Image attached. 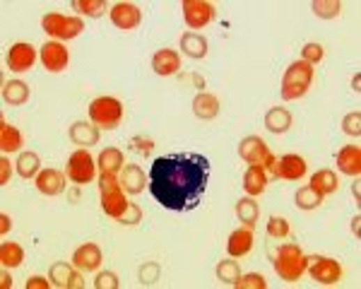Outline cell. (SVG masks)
<instances>
[{"mask_svg":"<svg viewBox=\"0 0 361 289\" xmlns=\"http://www.w3.org/2000/svg\"><path fill=\"white\" fill-rule=\"evenodd\" d=\"M210 162L198 152H171L157 157L150 169V191L167 210L190 212L203 202Z\"/></svg>","mask_w":361,"mask_h":289,"instance_id":"6da1fadb","label":"cell"},{"mask_svg":"<svg viewBox=\"0 0 361 289\" xmlns=\"http://www.w3.org/2000/svg\"><path fill=\"white\" fill-rule=\"evenodd\" d=\"M306 265H309V255L301 251L299 244H282L277 249V255H275V272L277 277H282L284 282H296L301 280V275L306 272Z\"/></svg>","mask_w":361,"mask_h":289,"instance_id":"7a4b0ae2","label":"cell"},{"mask_svg":"<svg viewBox=\"0 0 361 289\" xmlns=\"http://www.w3.org/2000/svg\"><path fill=\"white\" fill-rule=\"evenodd\" d=\"M99 195H102V210L111 219H118L128 207L125 191L116 174H99Z\"/></svg>","mask_w":361,"mask_h":289,"instance_id":"3957f363","label":"cell"},{"mask_svg":"<svg viewBox=\"0 0 361 289\" xmlns=\"http://www.w3.org/2000/svg\"><path fill=\"white\" fill-rule=\"evenodd\" d=\"M311 82H313V66H309L306 61L291 63L282 77V99L284 101L301 99L311 89Z\"/></svg>","mask_w":361,"mask_h":289,"instance_id":"277c9868","label":"cell"},{"mask_svg":"<svg viewBox=\"0 0 361 289\" xmlns=\"http://www.w3.org/2000/svg\"><path fill=\"white\" fill-rule=\"evenodd\" d=\"M89 121L104 131H114L123 121V104L116 96H97L89 104Z\"/></svg>","mask_w":361,"mask_h":289,"instance_id":"5b68a950","label":"cell"},{"mask_svg":"<svg viewBox=\"0 0 361 289\" xmlns=\"http://www.w3.org/2000/svg\"><path fill=\"white\" fill-rule=\"evenodd\" d=\"M41 27H44L46 34L53 36L56 41H70L82 34L84 22L79 17H68V15H61V13H49V15H44V20H41Z\"/></svg>","mask_w":361,"mask_h":289,"instance_id":"8992f818","label":"cell"},{"mask_svg":"<svg viewBox=\"0 0 361 289\" xmlns=\"http://www.w3.org/2000/svg\"><path fill=\"white\" fill-rule=\"evenodd\" d=\"M238 157H241L246 164L263 167L265 171H270L275 167V162H277V157L270 152V147L265 144V140L263 138H258V135H248V138H243V140L238 142Z\"/></svg>","mask_w":361,"mask_h":289,"instance_id":"52a82bcc","label":"cell"},{"mask_svg":"<svg viewBox=\"0 0 361 289\" xmlns=\"http://www.w3.org/2000/svg\"><path fill=\"white\" fill-rule=\"evenodd\" d=\"M66 174L72 184L77 186H87L94 181L97 176V159L87 152V149H77L68 157V164H66Z\"/></svg>","mask_w":361,"mask_h":289,"instance_id":"ba28073f","label":"cell"},{"mask_svg":"<svg viewBox=\"0 0 361 289\" xmlns=\"http://www.w3.org/2000/svg\"><path fill=\"white\" fill-rule=\"evenodd\" d=\"M306 272L311 275V280H316L318 285H337L342 280V265L335 258H328V255H309V265Z\"/></svg>","mask_w":361,"mask_h":289,"instance_id":"9c48e42d","label":"cell"},{"mask_svg":"<svg viewBox=\"0 0 361 289\" xmlns=\"http://www.w3.org/2000/svg\"><path fill=\"white\" fill-rule=\"evenodd\" d=\"M180 10H183V20L190 29H203L215 20V5L207 0H183Z\"/></svg>","mask_w":361,"mask_h":289,"instance_id":"30bf717a","label":"cell"},{"mask_svg":"<svg viewBox=\"0 0 361 289\" xmlns=\"http://www.w3.org/2000/svg\"><path fill=\"white\" fill-rule=\"evenodd\" d=\"M270 174L275 179H284V181H299L306 176V159L299 154H284L275 162V167L270 169Z\"/></svg>","mask_w":361,"mask_h":289,"instance_id":"8fae6325","label":"cell"},{"mask_svg":"<svg viewBox=\"0 0 361 289\" xmlns=\"http://www.w3.org/2000/svg\"><path fill=\"white\" fill-rule=\"evenodd\" d=\"M41 63L49 73H63L70 63V53L61 41H46L41 46Z\"/></svg>","mask_w":361,"mask_h":289,"instance_id":"7c38bea8","label":"cell"},{"mask_svg":"<svg viewBox=\"0 0 361 289\" xmlns=\"http://www.w3.org/2000/svg\"><path fill=\"white\" fill-rule=\"evenodd\" d=\"M109 15H111V22H114L116 29H123V31H132L142 22L140 8L132 3H116Z\"/></svg>","mask_w":361,"mask_h":289,"instance_id":"4fadbf2b","label":"cell"},{"mask_svg":"<svg viewBox=\"0 0 361 289\" xmlns=\"http://www.w3.org/2000/svg\"><path fill=\"white\" fill-rule=\"evenodd\" d=\"M8 71L13 73H26L31 66L36 63V48L31 44H24V41H20V44L10 46L8 51Z\"/></svg>","mask_w":361,"mask_h":289,"instance_id":"5bb4252c","label":"cell"},{"mask_svg":"<svg viewBox=\"0 0 361 289\" xmlns=\"http://www.w3.org/2000/svg\"><path fill=\"white\" fill-rule=\"evenodd\" d=\"M104 255H102V249H99L97 244H82L79 249L72 253V265L77 267V270L82 272H94L99 270V265H102Z\"/></svg>","mask_w":361,"mask_h":289,"instance_id":"9a60e30c","label":"cell"},{"mask_svg":"<svg viewBox=\"0 0 361 289\" xmlns=\"http://www.w3.org/2000/svg\"><path fill=\"white\" fill-rule=\"evenodd\" d=\"M49 280L53 287H61V289H79L84 287L82 277L75 272V265H68V263H53L49 270Z\"/></svg>","mask_w":361,"mask_h":289,"instance_id":"2e32d148","label":"cell"},{"mask_svg":"<svg viewBox=\"0 0 361 289\" xmlns=\"http://www.w3.org/2000/svg\"><path fill=\"white\" fill-rule=\"evenodd\" d=\"M36 191L41 193V195H61L63 191H66V176L61 174L58 169H41L39 176H36Z\"/></svg>","mask_w":361,"mask_h":289,"instance_id":"e0dca14e","label":"cell"},{"mask_svg":"<svg viewBox=\"0 0 361 289\" xmlns=\"http://www.w3.org/2000/svg\"><path fill=\"white\" fill-rule=\"evenodd\" d=\"M152 71L162 77H169V75H176L180 71V56L174 48H162L152 56Z\"/></svg>","mask_w":361,"mask_h":289,"instance_id":"ac0fdd59","label":"cell"},{"mask_svg":"<svg viewBox=\"0 0 361 289\" xmlns=\"http://www.w3.org/2000/svg\"><path fill=\"white\" fill-rule=\"evenodd\" d=\"M68 135H70L72 144H77L79 149H87V147H92V144L99 142V128L94 126V123L77 121V123H72L70 126Z\"/></svg>","mask_w":361,"mask_h":289,"instance_id":"d6986e66","label":"cell"},{"mask_svg":"<svg viewBox=\"0 0 361 289\" xmlns=\"http://www.w3.org/2000/svg\"><path fill=\"white\" fill-rule=\"evenodd\" d=\"M337 169L347 176H359L361 174V149L357 144H347L337 152Z\"/></svg>","mask_w":361,"mask_h":289,"instance_id":"ffe728a7","label":"cell"},{"mask_svg":"<svg viewBox=\"0 0 361 289\" xmlns=\"http://www.w3.org/2000/svg\"><path fill=\"white\" fill-rule=\"evenodd\" d=\"M253 249V232L248 227L243 229H236V232H231L229 241H226V251H229L231 258H243V255H248Z\"/></svg>","mask_w":361,"mask_h":289,"instance_id":"44dd1931","label":"cell"},{"mask_svg":"<svg viewBox=\"0 0 361 289\" xmlns=\"http://www.w3.org/2000/svg\"><path fill=\"white\" fill-rule=\"evenodd\" d=\"M193 114L200 121H212L220 116V99L210 92H198L193 99Z\"/></svg>","mask_w":361,"mask_h":289,"instance_id":"7402d4cb","label":"cell"},{"mask_svg":"<svg viewBox=\"0 0 361 289\" xmlns=\"http://www.w3.org/2000/svg\"><path fill=\"white\" fill-rule=\"evenodd\" d=\"M118 181H121V186H123V191L130 193V195H137V193H142V188L147 186L145 171L137 167V164H125L123 174L118 176Z\"/></svg>","mask_w":361,"mask_h":289,"instance_id":"603a6c76","label":"cell"},{"mask_svg":"<svg viewBox=\"0 0 361 289\" xmlns=\"http://www.w3.org/2000/svg\"><path fill=\"white\" fill-rule=\"evenodd\" d=\"M265 188H268V171L263 167L251 164V167L246 169V174H243V191L251 198H256L260 193H265Z\"/></svg>","mask_w":361,"mask_h":289,"instance_id":"cb8c5ba5","label":"cell"},{"mask_svg":"<svg viewBox=\"0 0 361 289\" xmlns=\"http://www.w3.org/2000/svg\"><path fill=\"white\" fill-rule=\"evenodd\" d=\"M291 123H294V119H291V114L286 109H282V106H275V109H270L268 114H265V128H268L270 133H275V135L286 133L291 128Z\"/></svg>","mask_w":361,"mask_h":289,"instance_id":"d4e9b609","label":"cell"},{"mask_svg":"<svg viewBox=\"0 0 361 289\" xmlns=\"http://www.w3.org/2000/svg\"><path fill=\"white\" fill-rule=\"evenodd\" d=\"M29 94H31L29 84L22 82V80H8V82L3 84V99H5V104H10V106L26 104Z\"/></svg>","mask_w":361,"mask_h":289,"instance_id":"484cf974","label":"cell"},{"mask_svg":"<svg viewBox=\"0 0 361 289\" xmlns=\"http://www.w3.org/2000/svg\"><path fill=\"white\" fill-rule=\"evenodd\" d=\"M125 159H123V152H121L118 147H106L102 149V154L97 157V167L102 174H116L118 176V171L123 169Z\"/></svg>","mask_w":361,"mask_h":289,"instance_id":"4316f807","label":"cell"},{"mask_svg":"<svg viewBox=\"0 0 361 289\" xmlns=\"http://www.w3.org/2000/svg\"><path fill=\"white\" fill-rule=\"evenodd\" d=\"M180 51L190 58H205L207 56V39L198 31H185L180 36Z\"/></svg>","mask_w":361,"mask_h":289,"instance_id":"83f0119b","label":"cell"},{"mask_svg":"<svg viewBox=\"0 0 361 289\" xmlns=\"http://www.w3.org/2000/svg\"><path fill=\"white\" fill-rule=\"evenodd\" d=\"M311 188L316 193H321L323 198L330 195V193H335L339 188V181H337L335 171H330V169L316 171V174L311 176Z\"/></svg>","mask_w":361,"mask_h":289,"instance_id":"f1b7e54d","label":"cell"},{"mask_svg":"<svg viewBox=\"0 0 361 289\" xmlns=\"http://www.w3.org/2000/svg\"><path fill=\"white\" fill-rule=\"evenodd\" d=\"M20 147H22V133L15 126H10L8 121H0V149H3V154L17 152Z\"/></svg>","mask_w":361,"mask_h":289,"instance_id":"f546056e","label":"cell"},{"mask_svg":"<svg viewBox=\"0 0 361 289\" xmlns=\"http://www.w3.org/2000/svg\"><path fill=\"white\" fill-rule=\"evenodd\" d=\"M236 215H238V222H243V227L253 229L258 224V217H260V207L258 202L253 200L251 195L248 198H241L236 202Z\"/></svg>","mask_w":361,"mask_h":289,"instance_id":"4dcf8cb0","label":"cell"},{"mask_svg":"<svg viewBox=\"0 0 361 289\" xmlns=\"http://www.w3.org/2000/svg\"><path fill=\"white\" fill-rule=\"evenodd\" d=\"M41 171V159L36 152H22L17 159V174L22 179H36Z\"/></svg>","mask_w":361,"mask_h":289,"instance_id":"1f68e13d","label":"cell"},{"mask_svg":"<svg viewBox=\"0 0 361 289\" xmlns=\"http://www.w3.org/2000/svg\"><path fill=\"white\" fill-rule=\"evenodd\" d=\"M22 260H24V249L20 244L5 241L0 246V263H3V267H17L22 265Z\"/></svg>","mask_w":361,"mask_h":289,"instance_id":"d6a6232c","label":"cell"},{"mask_svg":"<svg viewBox=\"0 0 361 289\" xmlns=\"http://www.w3.org/2000/svg\"><path fill=\"white\" fill-rule=\"evenodd\" d=\"M294 202H296V207H301V210H316V207L323 205V195L313 191L311 186H304V188L296 191Z\"/></svg>","mask_w":361,"mask_h":289,"instance_id":"836d02e7","label":"cell"},{"mask_svg":"<svg viewBox=\"0 0 361 289\" xmlns=\"http://www.w3.org/2000/svg\"><path fill=\"white\" fill-rule=\"evenodd\" d=\"M72 10H77L79 15H87V17H102L106 3L104 0H72Z\"/></svg>","mask_w":361,"mask_h":289,"instance_id":"e575fe53","label":"cell"},{"mask_svg":"<svg viewBox=\"0 0 361 289\" xmlns=\"http://www.w3.org/2000/svg\"><path fill=\"white\" fill-rule=\"evenodd\" d=\"M217 277H220V282H224V285H233V282L241 277L238 263L236 260H231V258L220 260V265H217Z\"/></svg>","mask_w":361,"mask_h":289,"instance_id":"d590c367","label":"cell"},{"mask_svg":"<svg viewBox=\"0 0 361 289\" xmlns=\"http://www.w3.org/2000/svg\"><path fill=\"white\" fill-rule=\"evenodd\" d=\"M313 13L318 15V17L323 20H332L339 15V10H342V5L337 3V0H316V3L311 5Z\"/></svg>","mask_w":361,"mask_h":289,"instance_id":"8d00e7d4","label":"cell"},{"mask_svg":"<svg viewBox=\"0 0 361 289\" xmlns=\"http://www.w3.org/2000/svg\"><path fill=\"white\" fill-rule=\"evenodd\" d=\"M289 222H286L284 217H270V222H268V237L270 239H277V241H282L289 237Z\"/></svg>","mask_w":361,"mask_h":289,"instance_id":"74e56055","label":"cell"},{"mask_svg":"<svg viewBox=\"0 0 361 289\" xmlns=\"http://www.w3.org/2000/svg\"><path fill=\"white\" fill-rule=\"evenodd\" d=\"M233 287L236 289H265L268 287V280H265L263 275H258V272H251V275H241L236 282H233Z\"/></svg>","mask_w":361,"mask_h":289,"instance_id":"f35d334b","label":"cell"},{"mask_svg":"<svg viewBox=\"0 0 361 289\" xmlns=\"http://www.w3.org/2000/svg\"><path fill=\"white\" fill-rule=\"evenodd\" d=\"M323 56H325V51H323L321 44H306L304 48H301V61H306L313 68L323 61Z\"/></svg>","mask_w":361,"mask_h":289,"instance_id":"ab89813d","label":"cell"},{"mask_svg":"<svg viewBox=\"0 0 361 289\" xmlns=\"http://www.w3.org/2000/svg\"><path fill=\"white\" fill-rule=\"evenodd\" d=\"M159 275H162V267H159L155 260H150V263L140 267V285H155Z\"/></svg>","mask_w":361,"mask_h":289,"instance_id":"60d3db41","label":"cell"},{"mask_svg":"<svg viewBox=\"0 0 361 289\" xmlns=\"http://www.w3.org/2000/svg\"><path fill=\"white\" fill-rule=\"evenodd\" d=\"M342 131L352 138H359L361 135V114L359 111H352L342 119Z\"/></svg>","mask_w":361,"mask_h":289,"instance_id":"b9f144b4","label":"cell"},{"mask_svg":"<svg viewBox=\"0 0 361 289\" xmlns=\"http://www.w3.org/2000/svg\"><path fill=\"white\" fill-rule=\"evenodd\" d=\"M118 287H121V282H118V277H116V272L104 270L94 277V289H118Z\"/></svg>","mask_w":361,"mask_h":289,"instance_id":"7bdbcfd3","label":"cell"},{"mask_svg":"<svg viewBox=\"0 0 361 289\" xmlns=\"http://www.w3.org/2000/svg\"><path fill=\"white\" fill-rule=\"evenodd\" d=\"M116 222H121V224H140L142 222V210L135 205V202H128L125 212L118 219H116Z\"/></svg>","mask_w":361,"mask_h":289,"instance_id":"ee69618b","label":"cell"},{"mask_svg":"<svg viewBox=\"0 0 361 289\" xmlns=\"http://www.w3.org/2000/svg\"><path fill=\"white\" fill-rule=\"evenodd\" d=\"M130 144H132V149H137V152H142V154H150V152H152V147H155V142L147 140V138H140V135L132 138Z\"/></svg>","mask_w":361,"mask_h":289,"instance_id":"f6af8a7d","label":"cell"},{"mask_svg":"<svg viewBox=\"0 0 361 289\" xmlns=\"http://www.w3.org/2000/svg\"><path fill=\"white\" fill-rule=\"evenodd\" d=\"M10 159H8V154H5L3 159H0V184H10V174H13V167H10Z\"/></svg>","mask_w":361,"mask_h":289,"instance_id":"bcb514c9","label":"cell"},{"mask_svg":"<svg viewBox=\"0 0 361 289\" xmlns=\"http://www.w3.org/2000/svg\"><path fill=\"white\" fill-rule=\"evenodd\" d=\"M26 289H49L51 287V280H46V277H39V275H34V277H29L26 280Z\"/></svg>","mask_w":361,"mask_h":289,"instance_id":"7dc6e473","label":"cell"},{"mask_svg":"<svg viewBox=\"0 0 361 289\" xmlns=\"http://www.w3.org/2000/svg\"><path fill=\"white\" fill-rule=\"evenodd\" d=\"M10 229H13V219H10L8 215H0V234L5 237V234H8Z\"/></svg>","mask_w":361,"mask_h":289,"instance_id":"c3c4849f","label":"cell"},{"mask_svg":"<svg viewBox=\"0 0 361 289\" xmlns=\"http://www.w3.org/2000/svg\"><path fill=\"white\" fill-rule=\"evenodd\" d=\"M0 287H3V289H10V287H13V277H10L8 272H3V282H0Z\"/></svg>","mask_w":361,"mask_h":289,"instance_id":"681fc988","label":"cell"},{"mask_svg":"<svg viewBox=\"0 0 361 289\" xmlns=\"http://www.w3.org/2000/svg\"><path fill=\"white\" fill-rule=\"evenodd\" d=\"M359 222H361V217H354V222H352V229H354V234L359 237Z\"/></svg>","mask_w":361,"mask_h":289,"instance_id":"f907efd6","label":"cell"}]
</instances>
